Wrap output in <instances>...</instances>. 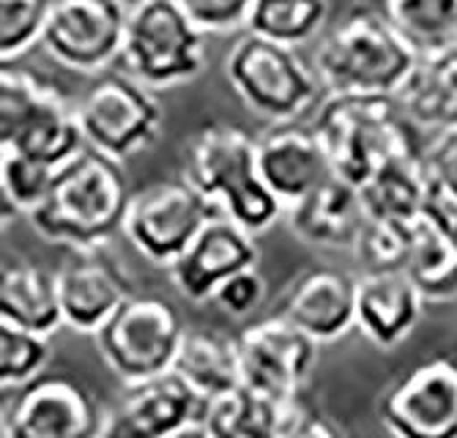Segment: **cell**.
Returning <instances> with one entry per match:
<instances>
[{
	"mask_svg": "<svg viewBox=\"0 0 457 438\" xmlns=\"http://www.w3.org/2000/svg\"><path fill=\"white\" fill-rule=\"evenodd\" d=\"M132 189L123 162L94 145L77 151L55 170L53 186L28 219L50 244L69 250H104L123 233Z\"/></svg>",
	"mask_w": 457,
	"mask_h": 438,
	"instance_id": "6da1fadb",
	"label": "cell"
},
{
	"mask_svg": "<svg viewBox=\"0 0 457 438\" xmlns=\"http://www.w3.org/2000/svg\"><path fill=\"white\" fill-rule=\"evenodd\" d=\"M181 176L253 233L269 230L285 214L258 170V137L244 127L212 121L195 129L181 151Z\"/></svg>",
	"mask_w": 457,
	"mask_h": 438,
	"instance_id": "7a4b0ae2",
	"label": "cell"
},
{
	"mask_svg": "<svg viewBox=\"0 0 457 438\" xmlns=\"http://www.w3.org/2000/svg\"><path fill=\"white\" fill-rule=\"evenodd\" d=\"M422 50L386 17L367 6L351 9L315 50V71L328 94L397 96Z\"/></svg>",
	"mask_w": 457,
	"mask_h": 438,
	"instance_id": "3957f363",
	"label": "cell"
},
{
	"mask_svg": "<svg viewBox=\"0 0 457 438\" xmlns=\"http://www.w3.org/2000/svg\"><path fill=\"white\" fill-rule=\"evenodd\" d=\"M411 127L400 99L386 94H328L312 121L331 170L356 186L392 159L420 153Z\"/></svg>",
	"mask_w": 457,
	"mask_h": 438,
	"instance_id": "277c9868",
	"label": "cell"
},
{
	"mask_svg": "<svg viewBox=\"0 0 457 438\" xmlns=\"http://www.w3.org/2000/svg\"><path fill=\"white\" fill-rule=\"evenodd\" d=\"M0 148H14L61 168L82 151L77 104L50 77L0 61Z\"/></svg>",
	"mask_w": 457,
	"mask_h": 438,
	"instance_id": "5b68a950",
	"label": "cell"
},
{
	"mask_svg": "<svg viewBox=\"0 0 457 438\" xmlns=\"http://www.w3.org/2000/svg\"><path fill=\"white\" fill-rule=\"evenodd\" d=\"M225 77L233 94L266 121H299L318 104L323 88L315 66L296 47L246 30L225 53Z\"/></svg>",
	"mask_w": 457,
	"mask_h": 438,
	"instance_id": "8992f818",
	"label": "cell"
},
{
	"mask_svg": "<svg viewBox=\"0 0 457 438\" xmlns=\"http://www.w3.org/2000/svg\"><path fill=\"white\" fill-rule=\"evenodd\" d=\"M205 36L179 0H143L129 9L118 63L154 91L173 88L203 71Z\"/></svg>",
	"mask_w": 457,
	"mask_h": 438,
	"instance_id": "52a82bcc",
	"label": "cell"
},
{
	"mask_svg": "<svg viewBox=\"0 0 457 438\" xmlns=\"http://www.w3.org/2000/svg\"><path fill=\"white\" fill-rule=\"evenodd\" d=\"M187 326L179 310L162 296L132 293L96 332L107 368L127 384L173 370Z\"/></svg>",
	"mask_w": 457,
	"mask_h": 438,
	"instance_id": "ba28073f",
	"label": "cell"
},
{
	"mask_svg": "<svg viewBox=\"0 0 457 438\" xmlns=\"http://www.w3.org/2000/svg\"><path fill=\"white\" fill-rule=\"evenodd\" d=\"M77 118L88 145L127 162L154 145L164 112L154 88L127 71H115L96 77L94 86L79 96Z\"/></svg>",
	"mask_w": 457,
	"mask_h": 438,
	"instance_id": "9c48e42d",
	"label": "cell"
},
{
	"mask_svg": "<svg viewBox=\"0 0 457 438\" xmlns=\"http://www.w3.org/2000/svg\"><path fill=\"white\" fill-rule=\"evenodd\" d=\"M222 214L184 176L132 192L123 219L127 242L154 266L170 269L203 225Z\"/></svg>",
	"mask_w": 457,
	"mask_h": 438,
	"instance_id": "30bf717a",
	"label": "cell"
},
{
	"mask_svg": "<svg viewBox=\"0 0 457 438\" xmlns=\"http://www.w3.org/2000/svg\"><path fill=\"white\" fill-rule=\"evenodd\" d=\"M104 409L74 376L38 373L22 384L4 411L6 438H91L99 435Z\"/></svg>",
	"mask_w": 457,
	"mask_h": 438,
	"instance_id": "8fae6325",
	"label": "cell"
},
{
	"mask_svg": "<svg viewBox=\"0 0 457 438\" xmlns=\"http://www.w3.org/2000/svg\"><path fill=\"white\" fill-rule=\"evenodd\" d=\"M127 17L120 0H50L38 45L63 69L99 74L120 55Z\"/></svg>",
	"mask_w": 457,
	"mask_h": 438,
	"instance_id": "7c38bea8",
	"label": "cell"
},
{
	"mask_svg": "<svg viewBox=\"0 0 457 438\" xmlns=\"http://www.w3.org/2000/svg\"><path fill=\"white\" fill-rule=\"evenodd\" d=\"M381 425L403 438H457V356H433L378 397Z\"/></svg>",
	"mask_w": 457,
	"mask_h": 438,
	"instance_id": "4fadbf2b",
	"label": "cell"
},
{
	"mask_svg": "<svg viewBox=\"0 0 457 438\" xmlns=\"http://www.w3.org/2000/svg\"><path fill=\"white\" fill-rule=\"evenodd\" d=\"M203 397L176 370H164L140 381H127L104 409L102 438H173L197 435Z\"/></svg>",
	"mask_w": 457,
	"mask_h": 438,
	"instance_id": "5bb4252c",
	"label": "cell"
},
{
	"mask_svg": "<svg viewBox=\"0 0 457 438\" xmlns=\"http://www.w3.org/2000/svg\"><path fill=\"white\" fill-rule=\"evenodd\" d=\"M318 345L279 312L261 318L236 335L241 381L271 397L296 394L318 362Z\"/></svg>",
	"mask_w": 457,
	"mask_h": 438,
	"instance_id": "9a60e30c",
	"label": "cell"
},
{
	"mask_svg": "<svg viewBox=\"0 0 457 438\" xmlns=\"http://www.w3.org/2000/svg\"><path fill=\"white\" fill-rule=\"evenodd\" d=\"M253 230H246L228 214H217L203 225L189 247L168 269L176 291L187 302H212L217 288L241 269L258 266L261 247Z\"/></svg>",
	"mask_w": 457,
	"mask_h": 438,
	"instance_id": "2e32d148",
	"label": "cell"
},
{
	"mask_svg": "<svg viewBox=\"0 0 457 438\" xmlns=\"http://www.w3.org/2000/svg\"><path fill=\"white\" fill-rule=\"evenodd\" d=\"M55 274L63 324L79 335H96L107 318L135 293L127 271L102 250H71Z\"/></svg>",
	"mask_w": 457,
	"mask_h": 438,
	"instance_id": "e0dca14e",
	"label": "cell"
},
{
	"mask_svg": "<svg viewBox=\"0 0 457 438\" xmlns=\"http://www.w3.org/2000/svg\"><path fill=\"white\" fill-rule=\"evenodd\" d=\"M277 312L318 343H335L356 329V277L335 266H312L290 283Z\"/></svg>",
	"mask_w": 457,
	"mask_h": 438,
	"instance_id": "ac0fdd59",
	"label": "cell"
},
{
	"mask_svg": "<svg viewBox=\"0 0 457 438\" xmlns=\"http://www.w3.org/2000/svg\"><path fill=\"white\" fill-rule=\"evenodd\" d=\"M287 230L318 250H353L367 222L359 186L331 173L296 203L285 206Z\"/></svg>",
	"mask_w": 457,
	"mask_h": 438,
	"instance_id": "d6986e66",
	"label": "cell"
},
{
	"mask_svg": "<svg viewBox=\"0 0 457 438\" xmlns=\"http://www.w3.org/2000/svg\"><path fill=\"white\" fill-rule=\"evenodd\" d=\"M258 170L285 206L335 173L318 132L296 121H277L258 137Z\"/></svg>",
	"mask_w": 457,
	"mask_h": 438,
	"instance_id": "ffe728a7",
	"label": "cell"
},
{
	"mask_svg": "<svg viewBox=\"0 0 457 438\" xmlns=\"http://www.w3.org/2000/svg\"><path fill=\"white\" fill-rule=\"evenodd\" d=\"M428 299L408 271L356 274V329L381 351H392L417 329Z\"/></svg>",
	"mask_w": 457,
	"mask_h": 438,
	"instance_id": "44dd1931",
	"label": "cell"
},
{
	"mask_svg": "<svg viewBox=\"0 0 457 438\" xmlns=\"http://www.w3.org/2000/svg\"><path fill=\"white\" fill-rule=\"evenodd\" d=\"M0 321L38 335L66 326L58 274L22 255L6 258L0 266Z\"/></svg>",
	"mask_w": 457,
	"mask_h": 438,
	"instance_id": "7402d4cb",
	"label": "cell"
},
{
	"mask_svg": "<svg viewBox=\"0 0 457 438\" xmlns=\"http://www.w3.org/2000/svg\"><path fill=\"white\" fill-rule=\"evenodd\" d=\"M397 99L413 127L428 132L457 127V38L422 50L417 69Z\"/></svg>",
	"mask_w": 457,
	"mask_h": 438,
	"instance_id": "603a6c76",
	"label": "cell"
},
{
	"mask_svg": "<svg viewBox=\"0 0 457 438\" xmlns=\"http://www.w3.org/2000/svg\"><path fill=\"white\" fill-rule=\"evenodd\" d=\"M405 271L428 302L457 299V233L449 227L438 206L411 217V252Z\"/></svg>",
	"mask_w": 457,
	"mask_h": 438,
	"instance_id": "cb8c5ba5",
	"label": "cell"
},
{
	"mask_svg": "<svg viewBox=\"0 0 457 438\" xmlns=\"http://www.w3.org/2000/svg\"><path fill=\"white\" fill-rule=\"evenodd\" d=\"M436 194L425 151L397 156L381 165L370 178L359 184V197L367 217L376 219H411L428 209Z\"/></svg>",
	"mask_w": 457,
	"mask_h": 438,
	"instance_id": "d4e9b609",
	"label": "cell"
},
{
	"mask_svg": "<svg viewBox=\"0 0 457 438\" xmlns=\"http://www.w3.org/2000/svg\"><path fill=\"white\" fill-rule=\"evenodd\" d=\"M279 403H282V397H271L241 381L209 397V401H203L200 414H197V435L277 438Z\"/></svg>",
	"mask_w": 457,
	"mask_h": 438,
	"instance_id": "484cf974",
	"label": "cell"
},
{
	"mask_svg": "<svg viewBox=\"0 0 457 438\" xmlns=\"http://www.w3.org/2000/svg\"><path fill=\"white\" fill-rule=\"evenodd\" d=\"M173 370L187 378L203 401L241 384L236 337L214 329H187Z\"/></svg>",
	"mask_w": 457,
	"mask_h": 438,
	"instance_id": "4316f807",
	"label": "cell"
},
{
	"mask_svg": "<svg viewBox=\"0 0 457 438\" xmlns=\"http://www.w3.org/2000/svg\"><path fill=\"white\" fill-rule=\"evenodd\" d=\"M326 20L328 0H255L246 30L287 47H302L323 30Z\"/></svg>",
	"mask_w": 457,
	"mask_h": 438,
	"instance_id": "83f0119b",
	"label": "cell"
},
{
	"mask_svg": "<svg viewBox=\"0 0 457 438\" xmlns=\"http://www.w3.org/2000/svg\"><path fill=\"white\" fill-rule=\"evenodd\" d=\"M55 165L36 159L30 153L0 148V197H4V217L25 214L30 217L53 186Z\"/></svg>",
	"mask_w": 457,
	"mask_h": 438,
	"instance_id": "f1b7e54d",
	"label": "cell"
},
{
	"mask_svg": "<svg viewBox=\"0 0 457 438\" xmlns=\"http://www.w3.org/2000/svg\"><path fill=\"white\" fill-rule=\"evenodd\" d=\"M384 12L420 50L457 38V0H384Z\"/></svg>",
	"mask_w": 457,
	"mask_h": 438,
	"instance_id": "f546056e",
	"label": "cell"
},
{
	"mask_svg": "<svg viewBox=\"0 0 457 438\" xmlns=\"http://www.w3.org/2000/svg\"><path fill=\"white\" fill-rule=\"evenodd\" d=\"M351 252L361 271H405L411 252V219L367 217Z\"/></svg>",
	"mask_w": 457,
	"mask_h": 438,
	"instance_id": "4dcf8cb0",
	"label": "cell"
},
{
	"mask_svg": "<svg viewBox=\"0 0 457 438\" xmlns=\"http://www.w3.org/2000/svg\"><path fill=\"white\" fill-rule=\"evenodd\" d=\"M50 362V335H38L14 324L0 321V384L20 389L45 373Z\"/></svg>",
	"mask_w": 457,
	"mask_h": 438,
	"instance_id": "1f68e13d",
	"label": "cell"
},
{
	"mask_svg": "<svg viewBox=\"0 0 457 438\" xmlns=\"http://www.w3.org/2000/svg\"><path fill=\"white\" fill-rule=\"evenodd\" d=\"M50 0H0V61H17L41 42Z\"/></svg>",
	"mask_w": 457,
	"mask_h": 438,
	"instance_id": "d6a6232c",
	"label": "cell"
},
{
	"mask_svg": "<svg viewBox=\"0 0 457 438\" xmlns=\"http://www.w3.org/2000/svg\"><path fill=\"white\" fill-rule=\"evenodd\" d=\"M343 427L331 419L315 401L302 392L282 397L279 403V433L277 438H328Z\"/></svg>",
	"mask_w": 457,
	"mask_h": 438,
	"instance_id": "836d02e7",
	"label": "cell"
},
{
	"mask_svg": "<svg viewBox=\"0 0 457 438\" xmlns=\"http://www.w3.org/2000/svg\"><path fill=\"white\" fill-rule=\"evenodd\" d=\"M263 299H266L263 274L258 271V266H249V269H241L233 277H228V280L217 288L212 302L230 318H246L263 304Z\"/></svg>",
	"mask_w": 457,
	"mask_h": 438,
	"instance_id": "e575fe53",
	"label": "cell"
},
{
	"mask_svg": "<svg viewBox=\"0 0 457 438\" xmlns=\"http://www.w3.org/2000/svg\"><path fill=\"white\" fill-rule=\"evenodd\" d=\"M205 33H228L246 28L255 0H179Z\"/></svg>",
	"mask_w": 457,
	"mask_h": 438,
	"instance_id": "d590c367",
	"label": "cell"
},
{
	"mask_svg": "<svg viewBox=\"0 0 457 438\" xmlns=\"http://www.w3.org/2000/svg\"><path fill=\"white\" fill-rule=\"evenodd\" d=\"M425 162L436 186V194L457 201V127L436 132L425 148Z\"/></svg>",
	"mask_w": 457,
	"mask_h": 438,
	"instance_id": "8d00e7d4",
	"label": "cell"
},
{
	"mask_svg": "<svg viewBox=\"0 0 457 438\" xmlns=\"http://www.w3.org/2000/svg\"><path fill=\"white\" fill-rule=\"evenodd\" d=\"M433 203L438 206V211L444 214V219L449 222V227L457 233V201H449V197L433 194Z\"/></svg>",
	"mask_w": 457,
	"mask_h": 438,
	"instance_id": "74e56055",
	"label": "cell"
},
{
	"mask_svg": "<svg viewBox=\"0 0 457 438\" xmlns=\"http://www.w3.org/2000/svg\"><path fill=\"white\" fill-rule=\"evenodd\" d=\"M120 4L127 6V9H135V6H140V4H143V0H120Z\"/></svg>",
	"mask_w": 457,
	"mask_h": 438,
	"instance_id": "f35d334b",
	"label": "cell"
}]
</instances>
